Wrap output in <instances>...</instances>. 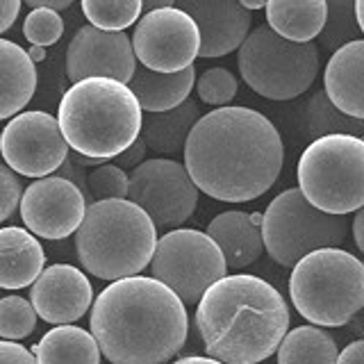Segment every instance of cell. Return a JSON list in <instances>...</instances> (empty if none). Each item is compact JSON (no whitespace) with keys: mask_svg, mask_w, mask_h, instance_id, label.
<instances>
[{"mask_svg":"<svg viewBox=\"0 0 364 364\" xmlns=\"http://www.w3.org/2000/svg\"><path fill=\"white\" fill-rule=\"evenodd\" d=\"M362 139H364V134H362Z\"/></svg>","mask_w":364,"mask_h":364,"instance_id":"7dc6e473","label":"cell"},{"mask_svg":"<svg viewBox=\"0 0 364 364\" xmlns=\"http://www.w3.org/2000/svg\"><path fill=\"white\" fill-rule=\"evenodd\" d=\"M173 364H223L214 358H198V355H191V358H182V360H176Z\"/></svg>","mask_w":364,"mask_h":364,"instance_id":"b9f144b4","label":"cell"},{"mask_svg":"<svg viewBox=\"0 0 364 364\" xmlns=\"http://www.w3.org/2000/svg\"><path fill=\"white\" fill-rule=\"evenodd\" d=\"M30 7H48V9H66L68 5H73V0H26Z\"/></svg>","mask_w":364,"mask_h":364,"instance_id":"ab89813d","label":"cell"},{"mask_svg":"<svg viewBox=\"0 0 364 364\" xmlns=\"http://www.w3.org/2000/svg\"><path fill=\"white\" fill-rule=\"evenodd\" d=\"M355 16H358V26L364 34V0H355Z\"/></svg>","mask_w":364,"mask_h":364,"instance_id":"f6af8a7d","label":"cell"},{"mask_svg":"<svg viewBox=\"0 0 364 364\" xmlns=\"http://www.w3.org/2000/svg\"><path fill=\"white\" fill-rule=\"evenodd\" d=\"M267 26L289 41H312L323 30L326 0H267Z\"/></svg>","mask_w":364,"mask_h":364,"instance_id":"cb8c5ba5","label":"cell"},{"mask_svg":"<svg viewBox=\"0 0 364 364\" xmlns=\"http://www.w3.org/2000/svg\"><path fill=\"white\" fill-rule=\"evenodd\" d=\"M176 7L187 11L198 26V57L203 60L237 50L253 26V14L239 0H176Z\"/></svg>","mask_w":364,"mask_h":364,"instance_id":"e0dca14e","label":"cell"},{"mask_svg":"<svg viewBox=\"0 0 364 364\" xmlns=\"http://www.w3.org/2000/svg\"><path fill=\"white\" fill-rule=\"evenodd\" d=\"M37 91V66L18 43L0 39V121L18 114Z\"/></svg>","mask_w":364,"mask_h":364,"instance_id":"7402d4cb","label":"cell"},{"mask_svg":"<svg viewBox=\"0 0 364 364\" xmlns=\"http://www.w3.org/2000/svg\"><path fill=\"white\" fill-rule=\"evenodd\" d=\"M146 151H148V148H146L144 139H141V136H136V139L128 148H125L123 153H119L117 157H112V159H114V164L121 166V168H134L136 164H141Z\"/></svg>","mask_w":364,"mask_h":364,"instance_id":"d590c367","label":"cell"},{"mask_svg":"<svg viewBox=\"0 0 364 364\" xmlns=\"http://www.w3.org/2000/svg\"><path fill=\"white\" fill-rule=\"evenodd\" d=\"M305 130L310 136H326V134H364V121L353 119L341 109H337L326 91H316L305 107Z\"/></svg>","mask_w":364,"mask_h":364,"instance_id":"4316f807","label":"cell"},{"mask_svg":"<svg viewBox=\"0 0 364 364\" xmlns=\"http://www.w3.org/2000/svg\"><path fill=\"white\" fill-rule=\"evenodd\" d=\"M193 82H196L193 64L176 73H159L146 66H136L128 87L141 112H166L189 98Z\"/></svg>","mask_w":364,"mask_h":364,"instance_id":"44dd1931","label":"cell"},{"mask_svg":"<svg viewBox=\"0 0 364 364\" xmlns=\"http://www.w3.org/2000/svg\"><path fill=\"white\" fill-rule=\"evenodd\" d=\"M91 200L128 198V173L117 164H100L87 176Z\"/></svg>","mask_w":364,"mask_h":364,"instance_id":"d6a6232c","label":"cell"},{"mask_svg":"<svg viewBox=\"0 0 364 364\" xmlns=\"http://www.w3.org/2000/svg\"><path fill=\"white\" fill-rule=\"evenodd\" d=\"M128 200L139 205L155 228H178L196 212L198 187L180 162L155 157L132 168Z\"/></svg>","mask_w":364,"mask_h":364,"instance_id":"8fae6325","label":"cell"},{"mask_svg":"<svg viewBox=\"0 0 364 364\" xmlns=\"http://www.w3.org/2000/svg\"><path fill=\"white\" fill-rule=\"evenodd\" d=\"M250 219H253V223H257V225H262V214H250Z\"/></svg>","mask_w":364,"mask_h":364,"instance_id":"bcb514c9","label":"cell"},{"mask_svg":"<svg viewBox=\"0 0 364 364\" xmlns=\"http://www.w3.org/2000/svg\"><path fill=\"white\" fill-rule=\"evenodd\" d=\"M323 91L337 109L364 121V39L348 41L330 55Z\"/></svg>","mask_w":364,"mask_h":364,"instance_id":"ac0fdd59","label":"cell"},{"mask_svg":"<svg viewBox=\"0 0 364 364\" xmlns=\"http://www.w3.org/2000/svg\"><path fill=\"white\" fill-rule=\"evenodd\" d=\"M337 364H364V341H353L344 350H339Z\"/></svg>","mask_w":364,"mask_h":364,"instance_id":"74e56055","label":"cell"},{"mask_svg":"<svg viewBox=\"0 0 364 364\" xmlns=\"http://www.w3.org/2000/svg\"><path fill=\"white\" fill-rule=\"evenodd\" d=\"M239 5L246 7L248 11H255V9H264L267 0H239Z\"/></svg>","mask_w":364,"mask_h":364,"instance_id":"ee69618b","label":"cell"},{"mask_svg":"<svg viewBox=\"0 0 364 364\" xmlns=\"http://www.w3.org/2000/svg\"><path fill=\"white\" fill-rule=\"evenodd\" d=\"M362 39L355 16V0H326V23L318 34V48L335 53L348 41Z\"/></svg>","mask_w":364,"mask_h":364,"instance_id":"83f0119b","label":"cell"},{"mask_svg":"<svg viewBox=\"0 0 364 364\" xmlns=\"http://www.w3.org/2000/svg\"><path fill=\"white\" fill-rule=\"evenodd\" d=\"M21 11V0H0V34L7 32Z\"/></svg>","mask_w":364,"mask_h":364,"instance_id":"8d00e7d4","label":"cell"},{"mask_svg":"<svg viewBox=\"0 0 364 364\" xmlns=\"http://www.w3.org/2000/svg\"><path fill=\"white\" fill-rule=\"evenodd\" d=\"M30 350L37 364H100V348L94 335L71 323L48 330Z\"/></svg>","mask_w":364,"mask_h":364,"instance_id":"d4e9b609","label":"cell"},{"mask_svg":"<svg viewBox=\"0 0 364 364\" xmlns=\"http://www.w3.org/2000/svg\"><path fill=\"white\" fill-rule=\"evenodd\" d=\"M262 242L280 267H294L301 257L318 248H341L348 237V221L328 214L303 196L299 187L276 196L262 214Z\"/></svg>","mask_w":364,"mask_h":364,"instance_id":"9c48e42d","label":"cell"},{"mask_svg":"<svg viewBox=\"0 0 364 364\" xmlns=\"http://www.w3.org/2000/svg\"><path fill=\"white\" fill-rule=\"evenodd\" d=\"M198 119H200L198 102L187 98L173 109L148 112L146 117H141L139 136L144 139L148 151L162 155H178L185 151L187 136Z\"/></svg>","mask_w":364,"mask_h":364,"instance_id":"603a6c76","label":"cell"},{"mask_svg":"<svg viewBox=\"0 0 364 364\" xmlns=\"http://www.w3.org/2000/svg\"><path fill=\"white\" fill-rule=\"evenodd\" d=\"M276 353L278 364H337L339 348L323 328L310 323L287 330Z\"/></svg>","mask_w":364,"mask_h":364,"instance_id":"484cf974","label":"cell"},{"mask_svg":"<svg viewBox=\"0 0 364 364\" xmlns=\"http://www.w3.org/2000/svg\"><path fill=\"white\" fill-rule=\"evenodd\" d=\"M237 66L244 82L269 100H291L314 85L318 73V46L289 41L259 26L239 46Z\"/></svg>","mask_w":364,"mask_h":364,"instance_id":"ba28073f","label":"cell"},{"mask_svg":"<svg viewBox=\"0 0 364 364\" xmlns=\"http://www.w3.org/2000/svg\"><path fill=\"white\" fill-rule=\"evenodd\" d=\"M350 232H353V239H355V246L364 255V205L355 212V219L350 223Z\"/></svg>","mask_w":364,"mask_h":364,"instance_id":"f35d334b","label":"cell"},{"mask_svg":"<svg viewBox=\"0 0 364 364\" xmlns=\"http://www.w3.org/2000/svg\"><path fill=\"white\" fill-rule=\"evenodd\" d=\"M362 341H364V339H362Z\"/></svg>","mask_w":364,"mask_h":364,"instance_id":"681fc988","label":"cell"},{"mask_svg":"<svg viewBox=\"0 0 364 364\" xmlns=\"http://www.w3.org/2000/svg\"><path fill=\"white\" fill-rule=\"evenodd\" d=\"M136 68L132 41L125 32L82 26L68 43L66 75L71 82L85 77H112L128 85Z\"/></svg>","mask_w":364,"mask_h":364,"instance_id":"9a60e30c","label":"cell"},{"mask_svg":"<svg viewBox=\"0 0 364 364\" xmlns=\"http://www.w3.org/2000/svg\"><path fill=\"white\" fill-rule=\"evenodd\" d=\"M0 134H3V132H0Z\"/></svg>","mask_w":364,"mask_h":364,"instance_id":"c3c4849f","label":"cell"},{"mask_svg":"<svg viewBox=\"0 0 364 364\" xmlns=\"http://www.w3.org/2000/svg\"><path fill=\"white\" fill-rule=\"evenodd\" d=\"M289 296L312 326H346L364 310V262L344 248L312 250L291 267Z\"/></svg>","mask_w":364,"mask_h":364,"instance_id":"8992f818","label":"cell"},{"mask_svg":"<svg viewBox=\"0 0 364 364\" xmlns=\"http://www.w3.org/2000/svg\"><path fill=\"white\" fill-rule=\"evenodd\" d=\"M196 328L208 355L223 364H259L289 330L282 294L250 273L223 276L198 301Z\"/></svg>","mask_w":364,"mask_h":364,"instance_id":"3957f363","label":"cell"},{"mask_svg":"<svg viewBox=\"0 0 364 364\" xmlns=\"http://www.w3.org/2000/svg\"><path fill=\"white\" fill-rule=\"evenodd\" d=\"M43 248L23 228H0V287L23 289L43 271Z\"/></svg>","mask_w":364,"mask_h":364,"instance_id":"ffe728a7","label":"cell"},{"mask_svg":"<svg viewBox=\"0 0 364 364\" xmlns=\"http://www.w3.org/2000/svg\"><path fill=\"white\" fill-rule=\"evenodd\" d=\"M37 326V312L30 301L21 296H5L0 299V337L3 339H23L32 335Z\"/></svg>","mask_w":364,"mask_h":364,"instance_id":"f546056e","label":"cell"},{"mask_svg":"<svg viewBox=\"0 0 364 364\" xmlns=\"http://www.w3.org/2000/svg\"><path fill=\"white\" fill-rule=\"evenodd\" d=\"M151 271L182 303L193 305L210 284L225 276L228 264L208 232L180 228L157 239Z\"/></svg>","mask_w":364,"mask_h":364,"instance_id":"30bf717a","label":"cell"},{"mask_svg":"<svg viewBox=\"0 0 364 364\" xmlns=\"http://www.w3.org/2000/svg\"><path fill=\"white\" fill-rule=\"evenodd\" d=\"M141 117L128 85L112 77H85L62 96L57 123L77 155L112 159L139 136Z\"/></svg>","mask_w":364,"mask_h":364,"instance_id":"277c9868","label":"cell"},{"mask_svg":"<svg viewBox=\"0 0 364 364\" xmlns=\"http://www.w3.org/2000/svg\"><path fill=\"white\" fill-rule=\"evenodd\" d=\"M208 235L221 248L228 269H246L264 253L259 225L246 212L230 210L214 216L208 225Z\"/></svg>","mask_w":364,"mask_h":364,"instance_id":"d6986e66","label":"cell"},{"mask_svg":"<svg viewBox=\"0 0 364 364\" xmlns=\"http://www.w3.org/2000/svg\"><path fill=\"white\" fill-rule=\"evenodd\" d=\"M187 333L185 303L155 278L114 280L91 307V335L112 364H164Z\"/></svg>","mask_w":364,"mask_h":364,"instance_id":"7a4b0ae2","label":"cell"},{"mask_svg":"<svg viewBox=\"0 0 364 364\" xmlns=\"http://www.w3.org/2000/svg\"><path fill=\"white\" fill-rule=\"evenodd\" d=\"M130 41L141 66L159 73H176L191 66L198 57L200 32L187 11L159 7L139 18Z\"/></svg>","mask_w":364,"mask_h":364,"instance_id":"7c38bea8","label":"cell"},{"mask_svg":"<svg viewBox=\"0 0 364 364\" xmlns=\"http://www.w3.org/2000/svg\"><path fill=\"white\" fill-rule=\"evenodd\" d=\"M21 196H23L21 182L14 176V171L0 164V223L7 221L16 212Z\"/></svg>","mask_w":364,"mask_h":364,"instance_id":"836d02e7","label":"cell"},{"mask_svg":"<svg viewBox=\"0 0 364 364\" xmlns=\"http://www.w3.org/2000/svg\"><path fill=\"white\" fill-rule=\"evenodd\" d=\"M141 11V0H82V14L87 16L89 26L109 32H123L130 28L139 21Z\"/></svg>","mask_w":364,"mask_h":364,"instance_id":"f1b7e54d","label":"cell"},{"mask_svg":"<svg viewBox=\"0 0 364 364\" xmlns=\"http://www.w3.org/2000/svg\"><path fill=\"white\" fill-rule=\"evenodd\" d=\"M64 32V21L55 9L34 7L23 23V34L32 46H53L60 41Z\"/></svg>","mask_w":364,"mask_h":364,"instance_id":"1f68e13d","label":"cell"},{"mask_svg":"<svg viewBox=\"0 0 364 364\" xmlns=\"http://www.w3.org/2000/svg\"><path fill=\"white\" fill-rule=\"evenodd\" d=\"M30 301L43 321L64 326L82 318L94 301L91 282L71 264H53L32 282Z\"/></svg>","mask_w":364,"mask_h":364,"instance_id":"2e32d148","label":"cell"},{"mask_svg":"<svg viewBox=\"0 0 364 364\" xmlns=\"http://www.w3.org/2000/svg\"><path fill=\"white\" fill-rule=\"evenodd\" d=\"M28 55H30V60L37 64V62H43L46 60V48L43 46H32V48L28 50Z\"/></svg>","mask_w":364,"mask_h":364,"instance_id":"7bdbcfd3","label":"cell"},{"mask_svg":"<svg viewBox=\"0 0 364 364\" xmlns=\"http://www.w3.org/2000/svg\"><path fill=\"white\" fill-rule=\"evenodd\" d=\"M239 82L237 77L228 71V68H208L198 80H196V91L198 98L208 105H216V107H225L228 102H232V98L237 96Z\"/></svg>","mask_w":364,"mask_h":364,"instance_id":"4dcf8cb0","label":"cell"},{"mask_svg":"<svg viewBox=\"0 0 364 364\" xmlns=\"http://www.w3.org/2000/svg\"><path fill=\"white\" fill-rule=\"evenodd\" d=\"M0 364H37V358L26 346L14 341H0Z\"/></svg>","mask_w":364,"mask_h":364,"instance_id":"e575fe53","label":"cell"},{"mask_svg":"<svg viewBox=\"0 0 364 364\" xmlns=\"http://www.w3.org/2000/svg\"><path fill=\"white\" fill-rule=\"evenodd\" d=\"M0 153L11 171L30 178H46L62 166L68 144L60 123L48 112L16 114L0 134Z\"/></svg>","mask_w":364,"mask_h":364,"instance_id":"4fadbf2b","label":"cell"},{"mask_svg":"<svg viewBox=\"0 0 364 364\" xmlns=\"http://www.w3.org/2000/svg\"><path fill=\"white\" fill-rule=\"evenodd\" d=\"M299 189L314 208L346 216L364 205V139L326 134L299 159Z\"/></svg>","mask_w":364,"mask_h":364,"instance_id":"52a82bcc","label":"cell"},{"mask_svg":"<svg viewBox=\"0 0 364 364\" xmlns=\"http://www.w3.org/2000/svg\"><path fill=\"white\" fill-rule=\"evenodd\" d=\"M87 198L68 178H39L23 191L21 219L32 235L43 239H66L82 223Z\"/></svg>","mask_w":364,"mask_h":364,"instance_id":"5bb4252c","label":"cell"},{"mask_svg":"<svg viewBox=\"0 0 364 364\" xmlns=\"http://www.w3.org/2000/svg\"><path fill=\"white\" fill-rule=\"evenodd\" d=\"M155 244V223L128 198L89 203L75 230V250L85 271L112 282L139 276L151 264Z\"/></svg>","mask_w":364,"mask_h":364,"instance_id":"5b68a950","label":"cell"},{"mask_svg":"<svg viewBox=\"0 0 364 364\" xmlns=\"http://www.w3.org/2000/svg\"><path fill=\"white\" fill-rule=\"evenodd\" d=\"M141 5H144V11H153L159 7H173L176 0H141Z\"/></svg>","mask_w":364,"mask_h":364,"instance_id":"60d3db41","label":"cell"},{"mask_svg":"<svg viewBox=\"0 0 364 364\" xmlns=\"http://www.w3.org/2000/svg\"><path fill=\"white\" fill-rule=\"evenodd\" d=\"M185 168L198 191L223 203H248L267 193L282 171L280 132L250 107H219L193 123Z\"/></svg>","mask_w":364,"mask_h":364,"instance_id":"6da1fadb","label":"cell"}]
</instances>
